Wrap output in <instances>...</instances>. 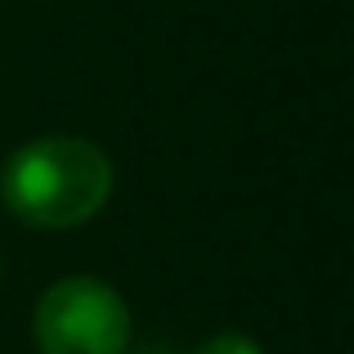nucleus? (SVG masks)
<instances>
[{"instance_id":"1","label":"nucleus","mask_w":354,"mask_h":354,"mask_svg":"<svg viewBox=\"0 0 354 354\" xmlns=\"http://www.w3.org/2000/svg\"><path fill=\"white\" fill-rule=\"evenodd\" d=\"M113 157L86 135H41L5 157L0 202L27 229L59 234L95 220L113 198Z\"/></svg>"},{"instance_id":"2","label":"nucleus","mask_w":354,"mask_h":354,"mask_svg":"<svg viewBox=\"0 0 354 354\" xmlns=\"http://www.w3.org/2000/svg\"><path fill=\"white\" fill-rule=\"evenodd\" d=\"M32 341L41 354H121L130 346V305L104 278L68 274L36 301Z\"/></svg>"},{"instance_id":"3","label":"nucleus","mask_w":354,"mask_h":354,"mask_svg":"<svg viewBox=\"0 0 354 354\" xmlns=\"http://www.w3.org/2000/svg\"><path fill=\"white\" fill-rule=\"evenodd\" d=\"M193 354H265V350H260V341L242 337V332H220V337H207Z\"/></svg>"}]
</instances>
